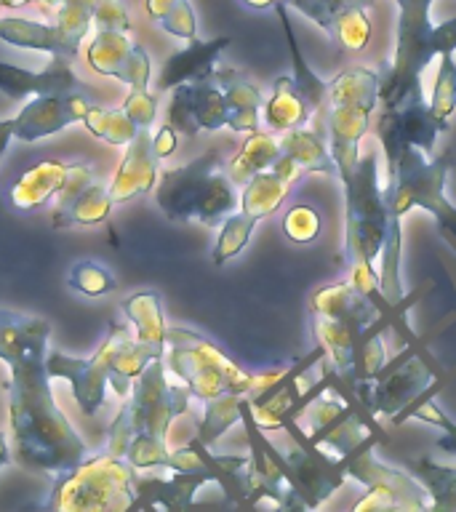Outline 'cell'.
I'll use <instances>...</instances> for the list:
<instances>
[{"mask_svg": "<svg viewBox=\"0 0 456 512\" xmlns=\"http://www.w3.org/2000/svg\"><path fill=\"white\" fill-rule=\"evenodd\" d=\"M48 336L46 318L0 310V360L8 366V422L16 462L56 478L86 459V443L51 392Z\"/></svg>", "mask_w": 456, "mask_h": 512, "instance_id": "cell-1", "label": "cell"}, {"mask_svg": "<svg viewBox=\"0 0 456 512\" xmlns=\"http://www.w3.org/2000/svg\"><path fill=\"white\" fill-rule=\"evenodd\" d=\"M163 358H155L142 374L134 379L118 416L107 430V454L126 459L136 470H166L168 456V427L187 414L192 392L182 382L168 379Z\"/></svg>", "mask_w": 456, "mask_h": 512, "instance_id": "cell-2", "label": "cell"}, {"mask_svg": "<svg viewBox=\"0 0 456 512\" xmlns=\"http://www.w3.org/2000/svg\"><path fill=\"white\" fill-rule=\"evenodd\" d=\"M155 203L171 222H200L219 227L240 206L238 184L232 182L219 150L171 168L158 176Z\"/></svg>", "mask_w": 456, "mask_h": 512, "instance_id": "cell-3", "label": "cell"}, {"mask_svg": "<svg viewBox=\"0 0 456 512\" xmlns=\"http://www.w3.org/2000/svg\"><path fill=\"white\" fill-rule=\"evenodd\" d=\"M379 88H382V72L371 70L366 64L347 67L328 80L326 99L318 112L342 184L358 168L360 139L368 134L371 115L379 107Z\"/></svg>", "mask_w": 456, "mask_h": 512, "instance_id": "cell-4", "label": "cell"}, {"mask_svg": "<svg viewBox=\"0 0 456 512\" xmlns=\"http://www.w3.org/2000/svg\"><path fill=\"white\" fill-rule=\"evenodd\" d=\"M163 363L168 374L174 376L176 382H182L192 392V398L203 403L219 398L224 392L251 395L256 390H264L283 374V368H275L267 374H251L238 363H232L206 336L179 326H168Z\"/></svg>", "mask_w": 456, "mask_h": 512, "instance_id": "cell-5", "label": "cell"}, {"mask_svg": "<svg viewBox=\"0 0 456 512\" xmlns=\"http://www.w3.org/2000/svg\"><path fill=\"white\" fill-rule=\"evenodd\" d=\"M398 3V46L390 67L382 75L379 104L398 107L416 91H422L424 67L443 51H456V16L432 24L430 8L435 0H395Z\"/></svg>", "mask_w": 456, "mask_h": 512, "instance_id": "cell-6", "label": "cell"}, {"mask_svg": "<svg viewBox=\"0 0 456 512\" xmlns=\"http://www.w3.org/2000/svg\"><path fill=\"white\" fill-rule=\"evenodd\" d=\"M454 166V152L443 150L430 158L419 147H406L398 166L390 176V187L384 190L390 219L403 222V216L414 208H424L435 216L440 235L456 251V206L446 198L448 171Z\"/></svg>", "mask_w": 456, "mask_h": 512, "instance_id": "cell-7", "label": "cell"}, {"mask_svg": "<svg viewBox=\"0 0 456 512\" xmlns=\"http://www.w3.org/2000/svg\"><path fill=\"white\" fill-rule=\"evenodd\" d=\"M136 467L112 454L86 456L72 470L56 475L54 491L43 504L56 512H123L136 496Z\"/></svg>", "mask_w": 456, "mask_h": 512, "instance_id": "cell-8", "label": "cell"}, {"mask_svg": "<svg viewBox=\"0 0 456 512\" xmlns=\"http://www.w3.org/2000/svg\"><path fill=\"white\" fill-rule=\"evenodd\" d=\"M347 206V259L350 264H374L387 238V200L379 184V152L360 155L358 168L344 182Z\"/></svg>", "mask_w": 456, "mask_h": 512, "instance_id": "cell-9", "label": "cell"}, {"mask_svg": "<svg viewBox=\"0 0 456 512\" xmlns=\"http://www.w3.org/2000/svg\"><path fill=\"white\" fill-rule=\"evenodd\" d=\"M299 174H302V168L286 155H280L275 166L256 174L248 184H243L238 211L219 224V238H216L214 254H211L216 267L235 259L251 243L256 224L283 206V200H286L288 190H291V184L296 182Z\"/></svg>", "mask_w": 456, "mask_h": 512, "instance_id": "cell-10", "label": "cell"}, {"mask_svg": "<svg viewBox=\"0 0 456 512\" xmlns=\"http://www.w3.org/2000/svg\"><path fill=\"white\" fill-rule=\"evenodd\" d=\"M376 443H366L350 456L339 459V467L347 478L358 480L366 488V496L355 504L358 512H387V510H406V512H424L432 510L427 488L411 475V472L395 470L374 454Z\"/></svg>", "mask_w": 456, "mask_h": 512, "instance_id": "cell-11", "label": "cell"}, {"mask_svg": "<svg viewBox=\"0 0 456 512\" xmlns=\"http://www.w3.org/2000/svg\"><path fill=\"white\" fill-rule=\"evenodd\" d=\"M128 342H131L128 323H112L110 334L104 336V342L88 358H72V355H64V352H48V374H51V379L70 382L72 398L78 400L83 414L94 416L104 406V392H107V384H110L120 352L126 350Z\"/></svg>", "mask_w": 456, "mask_h": 512, "instance_id": "cell-12", "label": "cell"}, {"mask_svg": "<svg viewBox=\"0 0 456 512\" xmlns=\"http://www.w3.org/2000/svg\"><path fill=\"white\" fill-rule=\"evenodd\" d=\"M123 312H126L128 323L134 326L136 336L128 342L126 350L120 352L115 371H112L110 384L120 398H126L134 387L136 376L142 374L152 360L163 358L168 331L158 291H139V294L128 296L123 302Z\"/></svg>", "mask_w": 456, "mask_h": 512, "instance_id": "cell-13", "label": "cell"}, {"mask_svg": "<svg viewBox=\"0 0 456 512\" xmlns=\"http://www.w3.org/2000/svg\"><path fill=\"white\" fill-rule=\"evenodd\" d=\"M435 382H438L435 368L419 352L408 350L392 363H384L382 371L366 387L355 392V398L368 416H390L392 419L403 408L411 406L416 398H422L424 392H430Z\"/></svg>", "mask_w": 456, "mask_h": 512, "instance_id": "cell-14", "label": "cell"}, {"mask_svg": "<svg viewBox=\"0 0 456 512\" xmlns=\"http://www.w3.org/2000/svg\"><path fill=\"white\" fill-rule=\"evenodd\" d=\"M374 131L384 147V158H387V176H392L398 166L400 155L406 147H419L430 158H435V144L440 134L451 131V120L435 118L430 104L424 102L422 91H416L398 107H382L379 118L374 123Z\"/></svg>", "mask_w": 456, "mask_h": 512, "instance_id": "cell-15", "label": "cell"}, {"mask_svg": "<svg viewBox=\"0 0 456 512\" xmlns=\"http://www.w3.org/2000/svg\"><path fill=\"white\" fill-rule=\"evenodd\" d=\"M230 94H227V70L216 67L208 78L182 83L171 88L168 120L184 136L200 131H219L230 126Z\"/></svg>", "mask_w": 456, "mask_h": 512, "instance_id": "cell-16", "label": "cell"}, {"mask_svg": "<svg viewBox=\"0 0 456 512\" xmlns=\"http://www.w3.org/2000/svg\"><path fill=\"white\" fill-rule=\"evenodd\" d=\"M304 19L318 24L344 51L360 54L371 40V16L376 0H286Z\"/></svg>", "mask_w": 456, "mask_h": 512, "instance_id": "cell-17", "label": "cell"}, {"mask_svg": "<svg viewBox=\"0 0 456 512\" xmlns=\"http://www.w3.org/2000/svg\"><path fill=\"white\" fill-rule=\"evenodd\" d=\"M56 208L51 227L54 230H67V227H94V224L107 222L115 200L110 195V187H104L96 179V171L83 160L72 163V171L67 176V184L56 195Z\"/></svg>", "mask_w": 456, "mask_h": 512, "instance_id": "cell-18", "label": "cell"}, {"mask_svg": "<svg viewBox=\"0 0 456 512\" xmlns=\"http://www.w3.org/2000/svg\"><path fill=\"white\" fill-rule=\"evenodd\" d=\"M88 67L104 78H115L131 88H147L152 78L150 54L131 40L126 30H96L86 48Z\"/></svg>", "mask_w": 456, "mask_h": 512, "instance_id": "cell-19", "label": "cell"}, {"mask_svg": "<svg viewBox=\"0 0 456 512\" xmlns=\"http://www.w3.org/2000/svg\"><path fill=\"white\" fill-rule=\"evenodd\" d=\"M280 462L288 480L294 483L296 494L302 496L304 507H318L347 478L339 467V459H331L320 448L304 446L294 435L286 451H280Z\"/></svg>", "mask_w": 456, "mask_h": 512, "instance_id": "cell-20", "label": "cell"}, {"mask_svg": "<svg viewBox=\"0 0 456 512\" xmlns=\"http://www.w3.org/2000/svg\"><path fill=\"white\" fill-rule=\"evenodd\" d=\"M88 102L83 94L32 96L14 118V139L19 142H40L46 136L64 131L72 123H83Z\"/></svg>", "mask_w": 456, "mask_h": 512, "instance_id": "cell-21", "label": "cell"}, {"mask_svg": "<svg viewBox=\"0 0 456 512\" xmlns=\"http://www.w3.org/2000/svg\"><path fill=\"white\" fill-rule=\"evenodd\" d=\"M70 56H51L43 72L24 70L16 64L0 62V91L11 99L24 96H54V94H80V78L72 70Z\"/></svg>", "mask_w": 456, "mask_h": 512, "instance_id": "cell-22", "label": "cell"}, {"mask_svg": "<svg viewBox=\"0 0 456 512\" xmlns=\"http://www.w3.org/2000/svg\"><path fill=\"white\" fill-rule=\"evenodd\" d=\"M158 163L160 158L155 155V147H152L150 128H142L134 136V142L126 144V155L120 160L112 182L107 184L112 200L115 203H128V200L142 198V195L155 190V184H158Z\"/></svg>", "mask_w": 456, "mask_h": 512, "instance_id": "cell-23", "label": "cell"}, {"mask_svg": "<svg viewBox=\"0 0 456 512\" xmlns=\"http://www.w3.org/2000/svg\"><path fill=\"white\" fill-rule=\"evenodd\" d=\"M206 483H216L211 470H171V478H136V496L131 510H152V507H163V510H187L198 494V488Z\"/></svg>", "mask_w": 456, "mask_h": 512, "instance_id": "cell-24", "label": "cell"}, {"mask_svg": "<svg viewBox=\"0 0 456 512\" xmlns=\"http://www.w3.org/2000/svg\"><path fill=\"white\" fill-rule=\"evenodd\" d=\"M0 40L27 51H46L51 56H70V59H78L83 46L59 22H43V19L38 22L27 16H0Z\"/></svg>", "mask_w": 456, "mask_h": 512, "instance_id": "cell-25", "label": "cell"}, {"mask_svg": "<svg viewBox=\"0 0 456 512\" xmlns=\"http://www.w3.org/2000/svg\"><path fill=\"white\" fill-rule=\"evenodd\" d=\"M230 43V35L214 40H187V48L176 51L174 56H168L166 64H163V70L158 75V91H171V88L182 86V83L208 78L216 70L219 56L227 51Z\"/></svg>", "mask_w": 456, "mask_h": 512, "instance_id": "cell-26", "label": "cell"}, {"mask_svg": "<svg viewBox=\"0 0 456 512\" xmlns=\"http://www.w3.org/2000/svg\"><path fill=\"white\" fill-rule=\"evenodd\" d=\"M72 171V163L64 160H40L32 168H27L8 190V200L19 214H32L48 200L56 198L67 184V176Z\"/></svg>", "mask_w": 456, "mask_h": 512, "instance_id": "cell-27", "label": "cell"}, {"mask_svg": "<svg viewBox=\"0 0 456 512\" xmlns=\"http://www.w3.org/2000/svg\"><path fill=\"white\" fill-rule=\"evenodd\" d=\"M280 139V152L291 158L296 166L307 174H328L339 179V168L334 163V155L328 150V136L323 128H288Z\"/></svg>", "mask_w": 456, "mask_h": 512, "instance_id": "cell-28", "label": "cell"}, {"mask_svg": "<svg viewBox=\"0 0 456 512\" xmlns=\"http://www.w3.org/2000/svg\"><path fill=\"white\" fill-rule=\"evenodd\" d=\"M264 126L275 131V134H283L288 128L307 126L310 118L315 115L312 104L304 99V94L296 86L294 75H280L275 83H272L270 99L264 102Z\"/></svg>", "mask_w": 456, "mask_h": 512, "instance_id": "cell-29", "label": "cell"}, {"mask_svg": "<svg viewBox=\"0 0 456 512\" xmlns=\"http://www.w3.org/2000/svg\"><path fill=\"white\" fill-rule=\"evenodd\" d=\"M283 155L280 152V139L275 131H251L246 136V142L240 147L232 160L227 163V174L238 187L248 184L256 174H262L267 168H272L278 163V158Z\"/></svg>", "mask_w": 456, "mask_h": 512, "instance_id": "cell-30", "label": "cell"}, {"mask_svg": "<svg viewBox=\"0 0 456 512\" xmlns=\"http://www.w3.org/2000/svg\"><path fill=\"white\" fill-rule=\"evenodd\" d=\"M408 472L427 488L432 510L456 512V467L438 464L430 456H419L408 462Z\"/></svg>", "mask_w": 456, "mask_h": 512, "instance_id": "cell-31", "label": "cell"}, {"mask_svg": "<svg viewBox=\"0 0 456 512\" xmlns=\"http://www.w3.org/2000/svg\"><path fill=\"white\" fill-rule=\"evenodd\" d=\"M246 403L248 395H240V392H224L219 398L206 400V414L200 419L198 435L195 438L203 446H214L216 440L222 438L232 424L243 422V408H246Z\"/></svg>", "mask_w": 456, "mask_h": 512, "instance_id": "cell-32", "label": "cell"}, {"mask_svg": "<svg viewBox=\"0 0 456 512\" xmlns=\"http://www.w3.org/2000/svg\"><path fill=\"white\" fill-rule=\"evenodd\" d=\"M83 126L88 128V134H94L96 139H102L115 147H126L128 142H134V136L142 131L136 126V120L128 115L123 107L118 110H107V107H88Z\"/></svg>", "mask_w": 456, "mask_h": 512, "instance_id": "cell-33", "label": "cell"}, {"mask_svg": "<svg viewBox=\"0 0 456 512\" xmlns=\"http://www.w3.org/2000/svg\"><path fill=\"white\" fill-rule=\"evenodd\" d=\"M147 16L158 22L160 30L182 40L198 38V16L192 11L190 0H144Z\"/></svg>", "mask_w": 456, "mask_h": 512, "instance_id": "cell-34", "label": "cell"}, {"mask_svg": "<svg viewBox=\"0 0 456 512\" xmlns=\"http://www.w3.org/2000/svg\"><path fill=\"white\" fill-rule=\"evenodd\" d=\"M72 291H78L83 296H91V299H99V296L115 291V278L112 272L104 267V264L94 262V259H83V262H75L70 270V278H67Z\"/></svg>", "mask_w": 456, "mask_h": 512, "instance_id": "cell-35", "label": "cell"}, {"mask_svg": "<svg viewBox=\"0 0 456 512\" xmlns=\"http://www.w3.org/2000/svg\"><path fill=\"white\" fill-rule=\"evenodd\" d=\"M430 110L435 118L451 120L456 112V59L454 51H443L440 54V67L435 75V88L430 96Z\"/></svg>", "mask_w": 456, "mask_h": 512, "instance_id": "cell-36", "label": "cell"}, {"mask_svg": "<svg viewBox=\"0 0 456 512\" xmlns=\"http://www.w3.org/2000/svg\"><path fill=\"white\" fill-rule=\"evenodd\" d=\"M320 230H323V219H320L318 208L307 206V203H294L283 216V235L291 243H312L318 240Z\"/></svg>", "mask_w": 456, "mask_h": 512, "instance_id": "cell-37", "label": "cell"}, {"mask_svg": "<svg viewBox=\"0 0 456 512\" xmlns=\"http://www.w3.org/2000/svg\"><path fill=\"white\" fill-rule=\"evenodd\" d=\"M91 14L99 30H126L131 32L126 0H91Z\"/></svg>", "mask_w": 456, "mask_h": 512, "instance_id": "cell-38", "label": "cell"}, {"mask_svg": "<svg viewBox=\"0 0 456 512\" xmlns=\"http://www.w3.org/2000/svg\"><path fill=\"white\" fill-rule=\"evenodd\" d=\"M123 110L136 120L139 128H152V123L158 118V99L147 88H131V94L123 102Z\"/></svg>", "mask_w": 456, "mask_h": 512, "instance_id": "cell-39", "label": "cell"}, {"mask_svg": "<svg viewBox=\"0 0 456 512\" xmlns=\"http://www.w3.org/2000/svg\"><path fill=\"white\" fill-rule=\"evenodd\" d=\"M86 0H0V8H35L43 22H59L70 8Z\"/></svg>", "mask_w": 456, "mask_h": 512, "instance_id": "cell-40", "label": "cell"}, {"mask_svg": "<svg viewBox=\"0 0 456 512\" xmlns=\"http://www.w3.org/2000/svg\"><path fill=\"white\" fill-rule=\"evenodd\" d=\"M176 144H179V131H176L171 123L158 128V134H152V147H155V155H158L160 160L171 158L176 150Z\"/></svg>", "mask_w": 456, "mask_h": 512, "instance_id": "cell-41", "label": "cell"}, {"mask_svg": "<svg viewBox=\"0 0 456 512\" xmlns=\"http://www.w3.org/2000/svg\"><path fill=\"white\" fill-rule=\"evenodd\" d=\"M240 6L251 11H275L278 6H286V0H240Z\"/></svg>", "mask_w": 456, "mask_h": 512, "instance_id": "cell-42", "label": "cell"}, {"mask_svg": "<svg viewBox=\"0 0 456 512\" xmlns=\"http://www.w3.org/2000/svg\"><path fill=\"white\" fill-rule=\"evenodd\" d=\"M11 462V451H8V443H6V435L0 432V467H6Z\"/></svg>", "mask_w": 456, "mask_h": 512, "instance_id": "cell-43", "label": "cell"}]
</instances>
